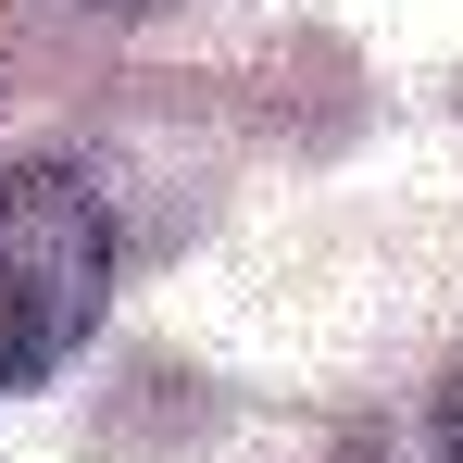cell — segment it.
Masks as SVG:
<instances>
[{
	"label": "cell",
	"mask_w": 463,
	"mask_h": 463,
	"mask_svg": "<svg viewBox=\"0 0 463 463\" xmlns=\"http://www.w3.org/2000/svg\"><path fill=\"white\" fill-rule=\"evenodd\" d=\"M113 301V213L63 163H0V388L51 376Z\"/></svg>",
	"instance_id": "cell-1"
},
{
	"label": "cell",
	"mask_w": 463,
	"mask_h": 463,
	"mask_svg": "<svg viewBox=\"0 0 463 463\" xmlns=\"http://www.w3.org/2000/svg\"><path fill=\"white\" fill-rule=\"evenodd\" d=\"M439 451L463 463V364H451V376H439Z\"/></svg>",
	"instance_id": "cell-2"
}]
</instances>
